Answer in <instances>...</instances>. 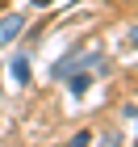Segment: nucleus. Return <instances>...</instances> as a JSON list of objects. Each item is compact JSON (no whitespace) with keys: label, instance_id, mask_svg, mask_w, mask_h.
<instances>
[{"label":"nucleus","instance_id":"obj_1","mask_svg":"<svg viewBox=\"0 0 138 147\" xmlns=\"http://www.w3.org/2000/svg\"><path fill=\"white\" fill-rule=\"evenodd\" d=\"M25 30V17L21 13H9V17H0V46H9L13 38Z\"/></svg>","mask_w":138,"mask_h":147},{"label":"nucleus","instance_id":"obj_2","mask_svg":"<svg viewBox=\"0 0 138 147\" xmlns=\"http://www.w3.org/2000/svg\"><path fill=\"white\" fill-rule=\"evenodd\" d=\"M9 76L17 80V84H25V80H29V55H13V63H9Z\"/></svg>","mask_w":138,"mask_h":147},{"label":"nucleus","instance_id":"obj_3","mask_svg":"<svg viewBox=\"0 0 138 147\" xmlns=\"http://www.w3.org/2000/svg\"><path fill=\"white\" fill-rule=\"evenodd\" d=\"M88 84H92V71H71L67 76V88L80 97V92H88Z\"/></svg>","mask_w":138,"mask_h":147},{"label":"nucleus","instance_id":"obj_4","mask_svg":"<svg viewBox=\"0 0 138 147\" xmlns=\"http://www.w3.org/2000/svg\"><path fill=\"white\" fill-rule=\"evenodd\" d=\"M101 147H121V130H105V135H101Z\"/></svg>","mask_w":138,"mask_h":147},{"label":"nucleus","instance_id":"obj_5","mask_svg":"<svg viewBox=\"0 0 138 147\" xmlns=\"http://www.w3.org/2000/svg\"><path fill=\"white\" fill-rule=\"evenodd\" d=\"M88 143H92V135H88V130H75V135L67 139V147H88Z\"/></svg>","mask_w":138,"mask_h":147},{"label":"nucleus","instance_id":"obj_6","mask_svg":"<svg viewBox=\"0 0 138 147\" xmlns=\"http://www.w3.org/2000/svg\"><path fill=\"white\" fill-rule=\"evenodd\" d=\"M126 42H130V46H134V51H138V25H134V30H130V34H126Z\"/></svg>","mask_w":138,"mask_h":147},{"label":"nucleus","instance_id":"obj_7","mask_svg":"<svg viewBox=\"0 0 138 147\" xmlns=\"http://www.w3.org/2000/svg\"><path fill=\"white\" fill-rule=\"evenodd\" d=\"M38 4H50V0H38Z\"/></svg>","mask_w":138,"mask_h":147}]
</instances>
